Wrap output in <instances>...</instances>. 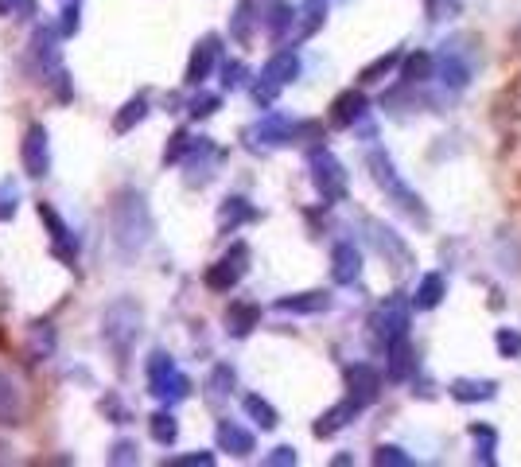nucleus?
Listing matches in <instances>:
<instances>
[{
  "instance_id": "1",
  "label": "nucleus",
  "mask_w": 521,
  "mask_h": 467,
  "mask_svg": "<svg viewBox=\"0 0 521 467\" xmlns=\"http://www.w3.org/2000/svg\"><path fill=\"white\" fill-rule=\"evenodd\" d=\"M370 168H374V180L382 183L389 195H397V199H401V207H405L409 215L424 218V207H420V199L413 195V191H409V187H405V183H401L397 168L389 164V156H385V152H374V156H370Z\"/></svg>"
},
{
  "instance_id": "4",
  "label": "nucleus",
  "mask_w": 521,
  "mask_h": 467,
  "mask_svg": "<svg viewBox=\"0 0 521 467\" xmlns=\"http://www.w3.org/2000/svg\"><path fill=\"white\" fill-rule=\"evenodd\" d=\"M347 378H350V394H354V405H358V401L366 405V401H374V397H378V374H374L370 366H354Z\"/></svg>"
},
{
  "instance_id": "12",
  "label": "nucleus",
  "mask_w": 521,
  "mask_h": 467,
  "mask_svg": "<svg viewBox=\"0 0 521 467\" xmlns=\"http://www.w3.org/2000/svg\"><path fill=\"white\" fill-rule=\"evenodd\" d=\"M397 63H401V51H389V55H382L374 67H366V71H362V82H382L385 74L393 71Z\"/></svg>"
},
{
  "instance_id": "11",
  "label": "nucleus",
  "mask_w": 521,
  "mask_h": 467,
  "mask_svg": "<svg viewBox=\"0 0 521 467\" xmlns=\"http://www.w3.org/2000/svg\"><path fill=\"white\" fill-rule=\"evenodd\" d=\"M428 74H432V55L420 51V55H409V59H405V82H424Z\"/></svg>"
},
{
  "instance_id": "7",
  "label": "nucleus",
  "mask_w": 521,
  "mask_h": 467,
  "mask_svg": "<svg viewBox=\"0 0 521 467\" xmlns=\"http://www.w3.org/2000/svg\"><path fill=\"white\" fill-rule=\"evenodd\" d=\"M444 82H448L452 90H463V86L471 82V67H467V59H455L452 43H448V51H444Z\"/></svg>"
},
{
  "instance_id": "5",
  "label": "nucleus",
  "mask_w": 521,
  "mask_h": 467,
  "mask_svg": "<svg viewBox=\"0 0 521 467\" xmlns=\"http://www.w3.org/2000/svg\"><path fill=\"white\" fill-rule=\"evenodd\" d=\"M444 292H448V281H444L440 273H424V281L417 285V308H424V312L440 308Z\"/></svg>"
},
{
  "instance_id": "8",
  "label": "nucleus",
  "mask_w": 521,
  "mask_h": 467,
  "mask_svg": "<svg viewBox=\"0 0 521 467\" xmlns=\"http://www.w3.org/2000/svg\"><path fill=\"white\" fill-rule=\"evenodd\" d=\"M358 269H362V265H358V253L350 250V246H339V250H335V281H339V285H350V281L358 277Z\"/></svg>"
},
{
  "instance_id": "16",
  "label": "nucleus",
  "mask_w": 521,
  "mask_h": 467,
  "mask_svg": "<svg viewBox=\"0 0 521 467\" xmlns=\"http://www.w3.org/2000/svg\"><path fill=\"white\" fill-rule=\"evenodd\" d=\"M374 464H413V460H409V456H405L401 448H393V444H382V448H378V456H374Z\"/></svg>"
},
{
  "instance_id": "13",
  "label": "nucleus",
  "mask_w": 521,
  "mask_h": 467,
  "mask_svg": "<svg viewBox=\"0 0 521 467\" xmlns=\"http://www.w3.org/2000/svg\"><path fill=\"white\" fill-rule=\"evenodd\" d=\"M471 436L479 440V460H487V464H494V429H487V425H471Z\"/></svg>"
},
{
  "instance_id": "9",
  "label": "nucleus",
  "mask_w": 521,
  "mask_h": 467,
  "mask_svg": "<svg viewBox=\"0 0 521 467\" xmlns=\"http://www.w3.org/2000/svg\"><path fill=\"white\" fill-rule=\"evenodd\" d=\"M494 347H498L502 359H518L521 355V331L518 327H498V331H494Z\"/></svg>"
},
{
  "instance_id": "6",
  "label": "nucleus",
  "mask_w": 521,
  "mask_h": 467,
  "mask_svg": "<svg viewBox=\"0 0 521 467\" xmlns=\"http://www.w3.org/2000/svg\"><path fill=\"white\" fill-rule=\"evenodd\" d=\"M366 113V98L358 94V90H350V94H343L339 102H335V113H331V121L335 125H350V121H358Z\"/></svg>"
},
{
  "instance_id": "14",
  "label": "nucleus",
  "mask_w": 521,
  "mask_h": 467,
  "mask_svg": "<svg viewBox=\"0 0 521 467\" xmlns=\"http://www.w3.org/2000/svg\"><path fill=\"white\" fill-rule=\"evenodd\" d=\"M284 308H296V312H319V308H327V296H323V292H308L304 300H284Z\"/></svg>"
},
{
  "instance_id": "2",
  "label": "nucleus",
  "mask_w": 521,
  "mask_h": 467,
  "mask_svg": "<svg viewBox=\"0 0 521 467\" xmlns=\"http://www.w3.org/2000/svg\"><path fill=\"white\" fill-rule=\"evenodd\" d=\"M498 390V382H490V378H455L452 382V397L455 401H463V405H475V401H490Z\"/></svg>"
},
{
  "instance_id": "10",
  "label": "nucleus",
  "mask_w": 521,
  "mask_h": 467,
  "mask_svg": "<svg viewBox=\"0 0 521 467\" xmlns=\"http://www.w3.org/2000/svg\"><path fill=\"white\" fill-rule=\"evenodd\" d=\"M389 355H393V362H389L393 378H409V370H413V351L405 347V339H393V343H389Z\"/></svg>"
},
{
  "instance_id": "15",
  "label": "nucleus",
  "mask_w": 521,
  "mask_h": 467,
  "mask_svg": "<svg viewBox=\"0 0 521 467\" xmlns=\"http://www.w3.org/2000/svg\"><path fill=\"white\" fill-rule=\"evenodd\" d=\"M463 8V0H428V16L432 20H448Z\"/></svg>"
},
{
  "instance_id": "3",
  "label": "nucleus",
  "mask_w": 521,
  "mask_h": 467,
  "mask_svg": "<svg viewBox=\"0 0 521 467\" xmlns=\"http://www.w3.org/2000/svg\"><path fill=\"white\" fill-rule=\"evenodd\" d=\"M315 168H319V187H323V195H331V199H339L343 191H347V183H343V168L331 160V156H319L315 160Z\"/></svg>"
}]
</instances>
